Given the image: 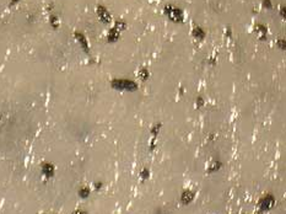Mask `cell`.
Returning <instances> with one entry per match:
<instances>
[{
  "label": "cell",
  "mask_w": 286,
  "mask_h": 214,
  "mask_svg": "<svg viewBox=\"0 0 286 214\" xmlns=\"http://www.w3.org/2000/svg\"><path fill=\"white\" fill-rule=\"evenodd\" d=\"M111 85L114 89H117V90H127V91L136 90V87H138V85L134 81L127 80V79H116L111 82Z\"/></svg>",
  "instance_id": "obj_1"
},
{
  "label": "cell",
  "mask_w": 286,
  "mask_h": 214,
  "mask_svg": "<svg viewBox=\"0 0 286 214\" xmlns=\"http://www.w3.org/2000/svg\"><path fill=\"white\" fill-rule=\"evenodd\" d=\"M165 12L167 14V16L174 22H179L183 20V14H182L181 9L178 8H173V6H166Z\"/></svg>",
  "instance_id": "obj_2"
},
{
  "label": "cell",
  "mask_w": 286,
  "mask_h": 214,
  "mask_svg": "<svg viewBox=\"0 0 286 214\" xmlns=\"http://www.w3.org/2000/svg\"><path fill=\"white\" fill-rule=\"evenodd\" d=\"M97 14H98L100 19H101L105 24H110V22H111V15H110L108 10H107L105 6H98V9H97Z\"/></svg>",
  "instance_id": "obj_3"
},
{
  "label": "cell",
  "mask_w": 286,
  "mask_h": 214,
  "mask_svg": "<svg viewBox=\"0 0 286 214\" xmlns=\"http://www.w3.org/2000/svg\"><path fill=\"white\" fill-rule=\"evenodd\" d=\"M119 35H121V30L114 26V27L111 30L110 35H108V41H110V42H114V41H117L119 38Z\"/></svg>",
  "instance_id": "obj_4"
},
{
  "label": "cell",
  "mask_w": 286,
  "mask_h": 214,
  "mask_svg": "<svg viewBox=\"0 0 286 214\" xmlns=\"http://www.w3.org/2000/svg\"><path fill=\"white\" fill-rule=\"evenodd\" d=\"M76 39L80 42V44L82 46V48H84L85 52H88V44H87V41L85 38V36H82L81 33H76Z\"/></svg>",
  "instance_id": "obj_5"
},
{
  "label": "cell",
  "mask_w": 286,
  "mask_h": 214,
  "mask_svg": "<svg viewBox=\"0 0 286 214\" xmlns=\"http://www.w3.org/2000/svg\"><path fill=\"white\" fill-rule=\"evenodd\" d=\"M193 36H194L195 38L201 39V38L205 37V32L203 31V28H200V27H195V28L193 30Z\"/></svg>",
  "instance_id": "obj_6"
},
{
  "label": "cell",
  "mask_w": 286,
  "mask_h": 214,
  "mask_svg": "<svg viewBox=\"0 0 286 214\" xmlns=\"http://www.w3.org/2000/svg\"><path fill=\"white\" fill-rule=\"evenodd\" d=\"M272 203H273V198L272 197H265L264 199H262L261 206H262V208H269L270 206H272Z\"/></svg>",
  "instance_id": "obj_7"
},
{
  "label": "cell",
  "mask_w": 286,
  "mask_h": 214,
  "mask_svg": "<svg viewBox=\"0 0 286 214\" xmlns=\"http://www.w3.org/2000/svg\"><path fill=\"white\" fill-rule=\"evenodd\" d=\"M182 201H183V203H189L192 201V193L190 192H185L183 196H182Z\"/></svg>",
  "instance_id": "obj_8"
},
{
  "label": "cell",
  "mask_w": 286,
  "mask_h": 214,
  "mask_svg": "<svg viewBox=\"0 0 286 214\" xmlns=\"http://www.w3.org/2000/svg\"><path fill=\"white\" fill-rule=\"evenodd\" d=\"M139 75L141 76L144 80H146L147 78H149V71L146 69H141V70H140V73H139Z\"/></svg>",
  "instance_id": "obj_9"
},
{
  "label": "cell",
  "mask_w": 286,
  "mask_h": 214,
  "mask_svg": "<svg viewBox=\"0 0 286 214\" xmlns=\"http://www.w3.org/2000/svg\"><path fill=\"white\" fill-rule=\"evenodd\" d=\"M43 171H44V172H45V174L48 175V176H50V175H52V172H53V168H52L50 165H45L44 168H43Z\"/></svg>",
  "instance_id": "obj_10"
},
{
  "label": "cell",
  "mask_w": 286,
  "mask_h": 214,
  "mask_svg": "<svg viewBox=\"0 0 286 214\" xmlns=\"http://www.w3.org/2000/svg\"><path fill=\"white\" fill-rule=\"evenodd\" d=\"M50 24H52V26L55 28V27H58V19H57L55 16H52L50 17Z\"/></svg>",
  "instance_id": "obj_11"
},
{
  "label": "cell",
  "mask_w": 286,
  "mask_h": 214,
  "mask_svg": "<svg viewBox=\"0 0 286 214\" xmlns=\"http://www.w3.org/2000/svg\"><path fill=\"white\" fill-rule=\"evenodd\" d=\"M160 128H161V126H160V124H157V126H155V127L152 128V130H151V132H152V134H154V135H156V134H157V132L160 130Z\"/></svg>",
  "instance_id": "obj_12"
},
{
  "label": "cell",
  "mask_w": 286,
  "mask_h": 214,
  "mask_svg": "<svg viewBox=\"0 0 286 214\" xmlns=\"http://www.w3.org/2000/svg\"><path fill=\"white\" fill-rule=\"evenodd\" d=\"M264 6L265 8H272V3H270V0H264Z\"/></svg>",
  "instance_id": "obj_13"
},
{
  "label": "cell",
  "mask_w": 286,
  "mask_h": 214,
  "mask_svg": "<svg viewBox=\"0 0 286 214\" xmlns=\"http://www.w3.org/2000/svg\"><path fill=\"white\" fill-rule=\"evenodd\" d=\"M278 44L281 46V49H285V41H284V39H280V41H278Z\"/></svg>",
  "instance_id": "obj_14"
},
{
  "label": "cell",
  "mask_w": 286,
  "mask_h": 214,
  "mask_svg": "<svg viewBox=\"0 0 286 214\" xmlns=\"http://www.w3.org/2000/svg\"><path fill=\"white\" fill-rule=\"evenodd\" d=\"M81 195H84L82 197H86V196L88 195V190H86V188H85V190H82V191H81Z\"/></svg>",
  "instance_id": "obj_15"
},
{
  "label": "cell",
  "mask_w": 286,
  "mask_h": 214,
  "mask_svg": "<svg viewBox=\"0 0 286 214\" xmlns=\"http://www.w3.org/2000/svg\"><path fill=\"white\" fill-rule=\"evenodd\" d=\"M198 105H200V106L203 105V98H201V97L198 98Z\"/></svg>",
  "instance_id": "obj_16"
},
{
  "label": "cell",
  "mask_w": 286,
  "mask_h": 214,
  "mask_svg": "<svg viewBox=\"0 0 286 214\" xmlns=\"http://www.w3.org/2000/svg\"><path fill=\"white\" fill-rule=\"evenodd\" d=\"M17 1H19V0H12V1H11V5L15 4V3H17Z\"/></svg>",
  "instance_id": "obj_17"
},
{
  "label": "cell",
  "mask_w": 286,
  "mask_h": 214,
  "mask_svg": "<svg viewBox=\"0 0 286 214\" xmlns=\"http://www.w3.org/2000/svg\"><path fill=\"white\" fill-rule=\"evenodd\" d=\"M0 119H1V116H0Z\"/></svg>",
  "instance_id": "obj_18"
}]
</instances>
